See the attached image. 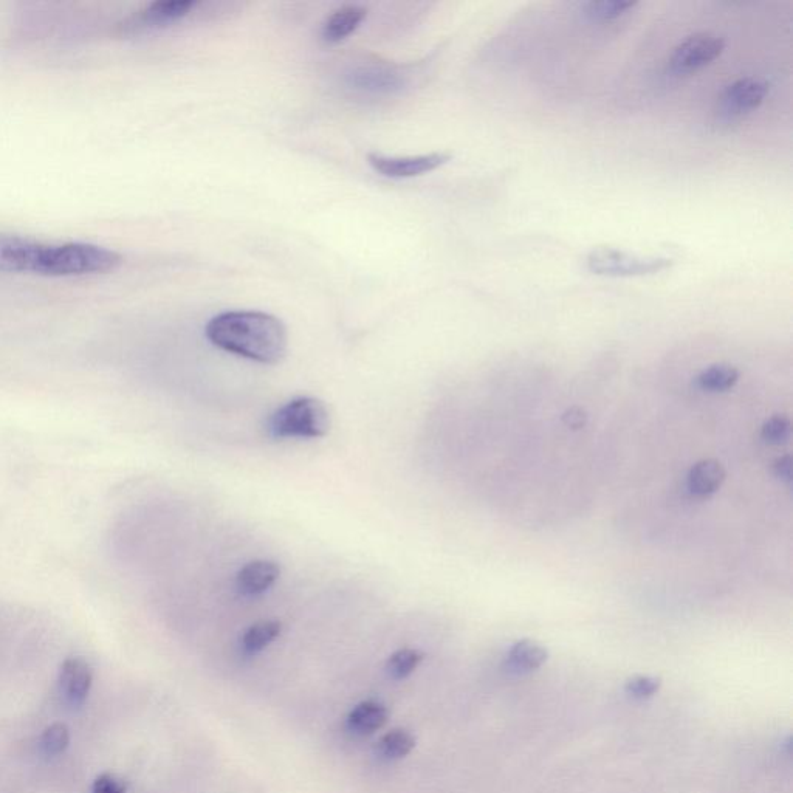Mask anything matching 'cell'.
Listing matches in <instances>:
<instances>
[{"label": "cell", "instance_id": "obj_7", "mask_svg": "<svg viewBox=\"0 0 793 793\" xmlns=\"http://www.w3.org/2000/svg\"><path fill=\"white\" fill-rule=\"evenodd\" d=\"M769 83L755 76L735 79L724 87L718 98V114L722 120L735 121L753 114L769 95Z\"/></svg>", "mask_w": 793, "mask_h": 793}, {"label": "cell", "instance_id": "obj_24", "mask_svg": "<svg viewBox=\"0 0 793 793\" xmlns=\"http://www.w3.org/2000/svg\"><path fill=\"white\" fill-rule=\"evenodd\" d=\"M790 431H792V423H790L787 416H773L764 422L761 428V439L769 445H784L790 440Z\"/></svg>", "mask_w": 793, "mask_h": 793}, {"label": "cell", "instance_id": "obj_18", "mask_svg": "<svg viewBox=\"0 0 793 793\" xmlns=\"http://www.w3.org/2000/svg\"><path fill=\"white\" fill-rule=\"evenodd\" d=\"M417 739L406 728H392L388 733L378 739L375 750L385 759L406 758L412 750L416 749Z\"/></svg>", "mask_w": 793, "mask_h": 793}, {"label": "cell", "instance_id": "obj_6", "mask_svg": "<svg viewBox=\"0 0 793 793\" xmlns=\"http://www.w3.org/2000/svg\"><path fill=\"white\" fill-rule=\"evenodd\" d=\"M725 41L713 33H694L674 47L668 69L674 76H688L710 66L724 53Z\"/></svg>", "mask_w": 793, "mask_h": 793}, {"label": "cell", "instance_id": "obj_20", "mask_svg": "<svg viewBox=\"0 0 793 793\" xmlns=\"http://www.w3.org/2000/svg\"><path fill=\"white\" fill-rule=\"evenodd\" d=\"M425 659V654L419 649L402 648L389 656L386 662V673L395 680L406 679L419 668Z\"/></svg>", "mask_w": 793, "mask_h": 793}, {"label": "cell", "instance_id": "obj_19", "mask_svg": "<svg viewBox=\"0 0 793 793\" xmlns=\"http://www.w3.org/2000/svg\"><path fill=\"white\" fill-rule=\"evenodd\" d=\"M739 371L732 364H713L697 375L696 383L702 391L725 392L738 383Z\"/></svg>", "mask_w": 793, "mask_h": 793}, {"label": "cell", "instance_id": "obj_2", "mask_svg": "<svg viewBox=\"0 0 793 793\" xmlns=\"http://www.w3.org/2000/svg\"><path fill=\"white\" fill-rule=\"evenodd\" d=\"M123 264V256L117 251L86 244V242H67L50 244L45 251L41 276L52 278H73V276L101 275L115 272Z\"/></svg>", "mask_w": 793, "mask_h": 793}, {"label": "cell", "instance_id": "obj_4", "mask_svg": "<svg viewBox=\"0 0 793 793\" xmlns=\"http://www.w3.org/2000/svg\"><path fill=\"white\" fill-rule=\"evenodd\" d=\"M589 272L605 278H642L673 267L674 261L662 256L632 255L614 247H597L586 258Z\"/></svg>", "mask_w": 793, "mask_h": 793}, {"label": "cell", "instance_id": "obj_15", "mask_svg": "<svg viewBox=\"0 0 793 793\" xmlns=\"http://www.w3.org/2000/svg\"><path fill=\"white\" fill-rule=\"evenodd\" d=\"M389 721V710L378 701H363L352 708L347 725L357 735H372L382 730Z\"/></svg>", "mask_w": 793, "mask_h": 793}, {"label": "cell", "instance_id": "obj_17", "mask_svg": "<svg viewBox=\"0 0 793 793\" xmlns=\"http://www.w3.org/2000/svg\"><path fill=\"white\" fill-rule=\"evenodd\" d=\"M282 625L276 620H262V622L251 625L241 639L242 649L245 654L255 656L265 648L272 645L281 636Z\"/></svg>", "mask_w": 793, "mask_h": 793}, {"label": "cell", "instance_id": "obj_25", "mask_svg": "<svg viewBox=\"0 0 793 793\" xmlns=\"http://www.w3.org/2000/svg\"><path fill=\"white\" fill-rule=\"evenodd\" d=\"M128 784L120 776L103 773L93 781L92 793H126Z\"/></svg>", "mask_w": 793, "mask_h": 793}, {"label": "cell", "instance_id": "obj_12", "mask_svg": "<svg viewBox=\"0 0 793 793\" xmlns=\"http://www.w3.org/2000/svg\"><path fill=\"white\" fill-rule=\"evenodd\" d=\"M92 668L83 659H67L59 671V688L62 696L72 705H81L92 687Z\"/></svg>", "mask_w": 793, "mask_h": 793}, {"label": "cell", "instance_id": "obj_16", "mask_svg": "<svg viewBox=\"0 0 793 793\" xmlns=\"http://www.w3.org/2000/svg\"><path fill=\"white\" fill-rule=\"evenodd\" d=\"M549 659V653L544 646L532 640H519L509 649L505 665L513 673L526 674L539 670Z\"/></svg>", "mask_w": 793, "mask_h": 793}, {"label": "cell", "instance_id": "obj_23", "mask_svg": "<svg viewBox=\"0 0 793 793\" xmlns=\"http://www.w3.org/2000/svg\"><path fill=\"white\" fill-rule=\"evenodd\" d=\"M660 688H662L660 677L643 676V674L629 677L625 684L626 694L636 701H648L659 693Z\"/></svg>", "mask_w": 793, "mask_h": 793}, {"label": "cell", "instance_id": "obj_1", "mask_svg": "<svg viewBox=\"0 0 793 793\" xmlns=\"http://www.w3.org/2000/svg\"><path fill=\"white\" fill-rule=\"evenodd\" d=\"M213 346L261 364H278L289 346L287 329L276 316L258 310H231L213 316L205 327Z\"/></svg>", "mask_w": 793, "mask_h": 793}, {"label": "cell", "instance_id": "obj_27", "mask_svg": "<svg viewBox=\"0 0 793 793\" xmlns=\"http://www.w3.org/2000/svg\"><path fill=\"white\" fill-rule=\"evenodd\" d=\"M773 473H775L776 478L790 484V481H792V457H778V459L773 462Z\"/></svg>", "mask_w": 793, "mask_h": 793}, {"label": "cell", "instance_id": "obj_11", "mask_svg": "<svg viewBox=\"0 0 793 793\" xmlns=\"http://www.w3.org/2000/svg\"><path fill=\"white\" fill-rule=\"evenodd\" d=\"M279 575H281V567L273 561H251L237 572V591L244 597H258L273 588Z\"/></svg>", "mask_w": 793, "mask_h": 793}, {"label": "cell", "instance_id": "obj_3", "mask_svg": "<svg viewBox=\"0 0 793 793\" xmlns=\"http://www.w3.org/2000/svg\"><path fill=\"white\" fill-rule=\"evenodd\" d=\"M329 430V409L320 399L309 395L290 400L267 420L268 436L276 440L320 439Z\"/></svg>", "mask_w": 793, "mask_h": 793}, {"label": "cell", "instance_id": "obj_9", "mask_svg": "<svg viewBox=\"0 0 793 793\" xmlns=\"http://www.w3.org/2000/svg\"><path fill=\"white\" fill-rule=\"evenodd\" d=\"M451 154L447 152H431V154L411 155V157H386V155L369 154L368 162L380 176L386 179L403 180L425 176L436 171L440 166L447 165Z\"/></svg>", "mask_w": 793, "mask_h": 793}, {"label": "cell", "instance_id": "obj_21", "mask_svg": "<svg viewBox=\"0 0 793 793\" xmlns=\"http://www.w3.org/2000/svg\"><path fill=\"white\" fill-rule=\"evenodd\" d=\"M637 7V2H620V0H601L584 5V14L592 22H609L622 18Z\"/></svg>", "mask_w": 793, "mask_h": 793}, {"label": "cell", "instance_id": "obj_5", "mask_svg": "<svg viewBox=\"0 0 793 793\" xmlns=\"http://www.w3.org/2000/svg\"><path fill=\"white\" fill-rule=\"evenodd\" d=\"M408 84L405 73L380 62H366L346 75L347 89L366 98H389L399 95Z\"/></svg>", "mask_w": 793, "mask_h": 793}, {"label": "cell", "instance_id": "obj_13", "mask_svg": "<svg viewBox=\"0 0 793 793\" xmlns=\"http://www.w3.org/2000/svg\"><path fill=\"white\" fill-rule=\"evenodd\" d=\"M366 16L368 10L361 5H344L338 8L324 21L321 27V39L329 45L346 41L360 28Z\"/></svg>", "mask_w": 793, "mask_h": 793}, {"label": "cell", "instance_id": "obj_14", "mask_svg": "<svg viewBox=\"0 0 793 793\" xmlns=\"http://www.w3.org/2000/svg\"><path fill=\"white\" fill-rule=\"evenodd\" d=\"M727 471L724 465L715 459H704L694 464L688 473V490L699 498H708L715 495L716 491L722 487Z\"/></svg>", "mask_w": 793, "mask_h": 793}, {"label": "cell", "instance_id": "obj_26", "mask_svg": "<svg viewBox=\"0 0 793 793\" xmlns=\"http://www.w3.org/2000/svg\"><path fill=\"white\" fill-rule=\"evenodd\" d=\"M586 420H588L586 412L578 408V406L567 409L563 414L564 425L569 426L572 430H580V428H583V426L586 425Z\"/></svg>", "mask_w": 793, "mask_h": 793}, {"label": "cell", "instance_id": "obj_22", "mask_svg": "<svg viewBox=\"0 0 793 793\" xmlns=\"http://www.w3.org/2000/svg\"><path fill=\"white\" fill-rule=\"evenodd\" d=\"M69 728L64 724H53L45 728L39 739L42 752L47 756L61 755L69 747Z\"/></svg>", "mask_w": 793, "mask_h": 793}, {"label": "cell", "instance_id": "obj_8", "mask_svg": "<svg viewBox=\"0 0 793 793\" xmlns=\"http://www.w3.org/2000/svg\"><path fill=\"white\" fill-rule=\"evenodd\" d=\"M47 244L18 236L0 234V273L41 275Z\"/></svg>", "mask_w": 793, "mask_h": 793}, {"label": "cell", "instance_id": "obj_10", "mask_svg": "<svg viewBox=\"0 0 793 793\" xmlns=\"http://www.w3.org/2000/svg\"><path fill=\"white\" fill-rule=\"evenodd\" d=\"M196 7L197 2L194 0H160L138 11L123 28L128 31H143L169 27L185 19Z\"/></svg>", "mask_w": 793, "mask_h": 793}]
</instances>
